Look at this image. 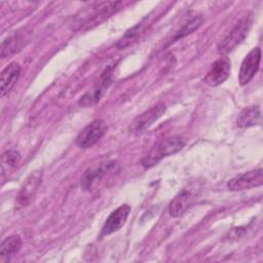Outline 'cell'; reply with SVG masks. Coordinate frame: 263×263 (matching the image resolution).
Returning a JSON list of instances; mask_svg holds the SVG:
<instances>
[{"mask_svg":"<svg viewBox=\"0 0 263 263\" xmlns=\"http://www.w3.org/2000/svg\"><path fill=\"white\" fill-rule=\"evenodd\" d=\"M184 146V141L178 136L163 139L156 143L142 158V165L145 168H150L157 164L162 158L181 151Z\"/></svg>","mask_w":263,"mask_h":263,"instance_id":"cell-1","label":"cell"},{"mask_svg":"<svg viewBox=\"0 0 263 263\" xmlns=\"http://www.w3.org/2000/svg\"><path fill=\"white\" fill-rule=\"evenodd\" d=\"M252 26V18L246 16L238 21L233 29L227 34V36L219 43L218 51L222 54H226L233 50L237 45H239L247 37L250 28Z\"/></svg>","mask_w":263,"mask_h":263,"instance_id":"cell-2","label":"cell"},{"mask_svg":"<svg viewBox=\"0 0 263 263\" xmlns=\"http://www.w3.org/2000/svg\"><path fill=\"white\" fill-rule=\"evenodd\" d=\"M106 124L104 120L97 119L86 125L77 136L76 145L79 148L86 149L97 144L105 135Z\"/></svg>","mask_w":263,"mask_h":263,"instance_id":"cell-3","label":"cell"},{"mask_svg":"<svg viewBox=\"0 0 263 263\" xmlns=\"http://www.w3.org/2000/svg\"><path fill=\"white\" fill-rule=\"evenodd\" d=\"M165 105L163 103H157L152 106L150 109L143 112L141 115L136 117L132 122L129 129L132 133L140 134L145 132L148 127H150L157 119H159L162 114L165 112Z\"/></svg>","mask_w":263,"mask_h":263,"instance_id":"cell-4","label":"cell"},{"mask_svg":"<svg viewBox=\"0 0 263 263\" xmlns=\"http://www.w3.org/2000/svg\"><path fill=\"white\" fill-rule=\"evenodd\" d=\"M263 183V173L261 168L253 170L238 175L227 182V188L231 191H241L261 186Z\"/></svg>","mask_w":263,"mask_h":263,"instance_id":"cell-5","label":"cell"},{"mask_svg":"<svg viewBox=\"0 0 263 263\" xmlns=\"http://www.w3.org/2000/svg\"><path fill=\"white\" fill-rule=\"evenodd\" d=\"M261 62V50L259 47L253 48L243 59L238 74V82L240 85L248 84L259 70Z\"/></svg>","mask_w":263,"mask_h":263,"instance_id":"cell-6","label":"cell"},{"mask_svg":"<svg viewBox=\"0 0 263 263\" xmlns=\"http://www.w3.org/2000/svg\"><path fill=\"white\" fill-rule=\"evenodd\" d=\"M42 176L43 173L42 171L38 170L33 172L25 181L23 184L15 200V208L16 209H22L24 206H27L28 203L31 201L33 198L35 192L37 191L41 181H42Z\"/></svg>","mask_w":263,"mask_h":263,"instance_id":"cell-7","label":"cell"},{"mask_svg":"<svg viewBox=\"0 0 263 263\" xmlns=\"http://www.w3.org/2000/svg\"><path fill=\"white\" fill-rule=\"evenodd\" d=\"M122 4V2H96L91 4L89 7L91 13L86 15L83 25L91 26L104 21L119 9Z\"/></svg>","mask_w":263,"mask_h":263,"instance_id":"cell-8","label":"cell"},{"mask_svg":"<svg viewBox=\"0 0 263 263\" xmlns=\"http://www.w3.org/2000/svg\"><path fill=\"white\" fill-rule=\"evenodd\" d=\"M118 170V164L115 161H108L101 165L88 168L82 177L81 187L84 190H90L96 182L100 181L109 173H117Z\"/></svg>","mask_w":263,"mask_h":263,"instance_id":"cell-9","label":"cell"},{"mask_svg":"<svg viewBox=\"0 0 263 263\" xmlns=\"http://www.w3.org/2000/svg\"><path fill=\"white\" fill-rule=\"evenodd\" d=\"M129 212H130V206L128 204H121L116 210H114L106 219L101 229V235L102 236L110 235L116 232L117 230H119L126 222Z\"/></svg>","mask_w":263,"mask_h":263,"instance_id":"cell-10","label":"cell"},{"mask_svg":"<svg viewBox=\"0 0 263 263\" xmlns=\"http://www.w3.org/2000/svg\"><path fill=\"white\" fill-rule=\"evenodd\" d=\"M231 71V64L228 59L221 58L217 60L211 67L203 81L210 86H218L223 83L229 76Z\"/></svg>","mask_w":263,"mask_h":263,"instance_id":"cell-11","label":"cell"},{"mask_svg":"<svg viewBox=\"0 0 263 263\" xmlns=\"http://www.w3.org/2000/svg\"><path fill=\"white\" fill-rule=\"evenodd\" d=\"M110 76H111L110 70H106L102 75L100 84L96 85L93 88H91L87 92H85L79 99L78 105L83 108H87V107H91V106L96 105L101 100L102 96L105 92V89L110 84Z\"/></svg>","mask_w":263,"mask_h":263,"instance_id":"cell-12","label":"cell"},{"mask_svg":"<svg viewBox=\"0 0 263 263\" xmlns=\"http://www.w3.org/2000/svg\"><path fill=\"white\" fill-rule=\"evenodd\" d=\"M195 195L192 191L184 189L180 191L170 202L168 213L172 217H179L184 214L193 203Z\"/></svg>","mask_w":263,"mask_h":263,"instance_id":"cell-13","label":"cell"},{"mask_svg":"<svg viewBox=\"0 0 263 263\" xmlns=\"http://www.w3.org/2000/svg\"><path fill=\"white\" fill-rule=\"evenodd\" d=\"M21 74V67L17 63H10L1 72V97H4L13 87Z\"/></svg>","mask_w":263,"mask_h":263,"instance_id":"cell-14","label":"cell"},{"mask_svg":"<svg viewBox=\"0 0 263 263\" xmlns=\"http://www.w3.org/2000/svg\"><path fill=\"white\" fill-rule=\"evenodd\" d=\"M261 120V112L259 107L253 106L243 109L236 120V125L238 127H250L259 124Z\"/></svg>","mask_w":263,"mask_h":263,"instance_id":"cell-15","label":"cell"},{"mask_svg":"<svg viewBox=\"0 0 263 263\" xmlns=\"http://www.w3.org/2000/svg\"><path fill=\"white\" fill-rule=\"evenodd\" d=\"M23 241L21 236L18 235H9L4 238L0 246V255L1 257H11L18 253L22 249Z\"/></svg>","mask_w":263,"mask_h":263,"instance_id":"cell-16","label":"cell"},{"mask_svg":"<svg viewBox=\"0 0 263 263\" xmlns=\"http://www.w3.org/2000/svg\"><path fill=\"white\" fill-rule=\"evenodd\" d=\"M201 22H202V17L200 15H195L188 23L183 25V27L177 32L176 36L173 39V42L178 40V39H180V38H183V37L191 34L192 32H194L196 29L199 28V26L201 25Z\"/></svg>","mask_w":263,"mask_h":263,"instance_id":"cell-17","label":"cell"},{"mask_svg":"<svg viewBox=\"0 0 263 263\" xmlns=\"http://www.w3.org/2000/svg\"><path fill=\"white\" fill-rule=\"evenodd\" d=\"M148 25V16H146L142 22H140L139 24H137L134 28H132L130 30H128L125 35L123 36V38L120 40L119 45L121 47H124L127 43H129L133 39H135L138 35H140L146 28V26Z\"/></svg>","mask_w":263,"mask_h":263,"instance_id":"cell-18","label":"cell"},{"mask_svg":"<svg viewBox=\"0 0 263 263\" xmlns=\"http://www.w3.org/2000/svg\"><path fill=\"white\" fill-rule=\"evenodd\" d=\"M21 159V154L18 151L14 149H10L5 151L2 154L1 157V165H2V172L4 173L5 170H9L16 165Z\"/></svg>","mask_w":263,"mask_h":263,"instance_id":"cell-19","label":"cell"},{"mask_svg":"<svg viewBox=\"0 0 263 263\" xmlns=\"http://www.w3.org/2000/svg\"><path fill=\"white\" fill-rule=\"evenodd\" d=\"M20 42V37L16 35H12L6 38L1 44V58L5 59L6 57H9L15 52L18 48Z\"/></svg>","mask_w":263,"mask_h":263,"instance_id":"cell-20","label":"cell"}]
</instances>
